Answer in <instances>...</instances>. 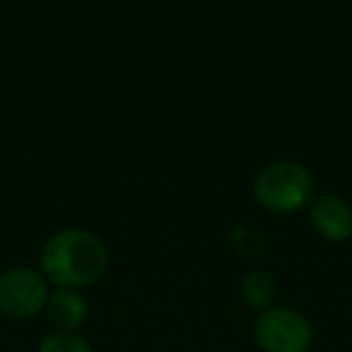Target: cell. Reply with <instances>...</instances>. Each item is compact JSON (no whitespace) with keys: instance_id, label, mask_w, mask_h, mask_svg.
<instances>
[{"instance_id":"1","label":"cell","mask_w":352,"mask_h":352,"mask_svg":"<svg viewBox=\"0 0 352 352\" xmlns=\"http://www.w3.org/2000/svg\"><path fill=\"white\" fill-rule=\"evenodd\" d=\"M109 251L97 234L80 227H65L49 236L41 251V268L58 287L75 289L102 278Z\"/></svg>"},{"instance_id":"2","label":"cell","mask_w":352,"mask_h":352,"mask_svg":"<svg viewBox=\"0 0 352 352\" xmlns=\"http://www.w3.org/2000/svg\"><path fill=\"white\" fill-rule=\"evenodd\" d=\"M314 182L311 174L299 162H273L263 166L256 176L254 196L265 210L273 212H294L311 198Z\"/></svg>"},{"instance_id":"3","label":"cell","mask_w":352,"mask_h":352,"mask_svg":"<svg viewBox=\"0 0 352 352\" xmlns=\"http://www.w3.org/2000/svg\"><path fill=\"white\" fill-rule=\"evenodd\" d=\"M256 340L265 352H307L311 345V326L297 309L270 307L256 321Z\"/></svg>"},{"instance_id":"4","label":"cell","mask_w":352,"mask_h":352,"mask_svg":"<svg viewBox=\"0 0 352 352\" xmlns=\"http://www.w3.org/2000/svg\"><path fill=\"white\" fill-rule=\"evenodd\" d=\"M49 302L44 278L32 268H10L0 275V314L10 318H32Z\"/></svg>"},{"instance_id":"5","label":"cell","mask_w":352,"mask_h":352,"mask_svg":"<svg viewBox=\"0 0 352 352\" xmlns=\"http://www.w3.org/2000/svg\"><path fill=\"white\" fill-rule=\"evenodd\" d=\"M311 225L323 239L345 241L352 236V208L336 193H323L311 203Z\"/></svg>"},{"instance_id":"6","label":"cell","mask_w":352,"mask_h":352,"mask_svg":"<svg viewBox=\"0 0 352 352\" xmlns=\"http://www.w3.org/2000/svg\"><path fill=\"white\" fill-rule=\"evenodd\" d=\"M49 318L60 333H75L87 318V299L78 289H56L46 302Z\"/></svg>"},{"instance_id":"7","label":"cell","mask_w":352,"mask_h":352,"mask_svg":"<svg viewBox=\"0 0 352 352\" xmlns=\"http://www.w3.org/2000/svg\"><path fill=\"white\" fill-rule=\"evenodd\" d=\"M241 297L251 309H258V311L270 309L275 299L273 278L268 273H261V270H249L241 280Z\"/></svg>"},{"instance_id":"8","label":"cell","mask_w":352,"mask_h":352,"mask_svg":"<svg viewBox=\"0 0 352 352\" xmlns=\"http://www.w3.org/2000/svg\"><path fill=\"white\" fill-rule=\"evenodd\" d=\"M36 352H92L89 342L78 333H51L39 342Z\"/></svg>"}]
</instances>
